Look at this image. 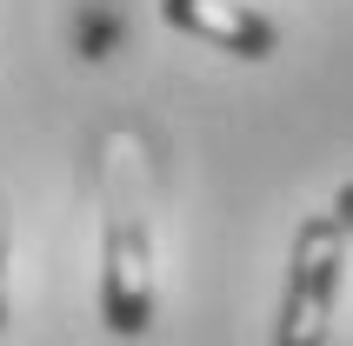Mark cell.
Masks as SVG:
<instances>
[{
    "mask_svg": "<svg viewBox=\"0 0 353 346\" xmlns=\"http://www.w3.org/2000/svg\"><path fill=\"white\" fill-rule=\"evenodd\" d=\"M160 20L194 40H214V47H227L240 60L280 54V27L267 14H254V7H240V0H160Z\"/></svg>",
    "mask_w": 353,
    "mask_h": 346,
    "instance_id": "3",
    "label": "cell"
},
{
    "mask_svg": "<svg viewBox=\"0 0 353 346\" xmlns=\"http://www.w3.org/2000/svg\"><path fill=\"white\" fill-rule=\"evenodd\" d=\"M0 327H7V207H0Z\"/></svg>",
    "mask_w": 353,
    "mask_h": 346,
    "instance_id": "4",
    "label": "cell"
},
{
    "mask_svg": "<svg viewBox=\"0 0 353 346\" xmlns=\"http://www.w3.org/2000/svg\"><path fill=\"white\" fill-rule=\"evenodd\" d=\"M340 267H347V227L334 213L300 220L294 260H287V293H280V320H274V346H327L334 300H340Z\"/></svg>",
    "mask_w": 353,
    "mask_h": 346,
    "instance_id": "1",
    "label": "cell"
},
{
    "mask_svg": "<svg viewBox=\"0 0 353 346\" xmlns=\"http://www.w3.org/2000/svg\"><path fill=\"white\" fill-rule=\"evenodd\" d=\"M334 220H340V227H347V240H353V180H347V187L334 193Z\"/></svg>",
    "mask_w": 353,
    "mask_h": 346,
    "instance_id": "5",
    "label": "cell"
},
{
    "mask_svg": "<svg viewBox=\"0 0 353 346\" xmlns=\"http://www.w3.org/2000/svg\"><path fill=\"white\" fill-rule=\"evenodd\" d=\"M100 320L107 333L134 340L154 327V247H147V213L107 187V233H100Z\"/></svg>",
    "mask_w": 353,
    "mask_h": 346,
    "instance_id": "2",
    "label": "cell"
}]
</instances>
